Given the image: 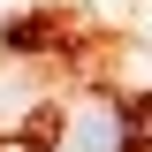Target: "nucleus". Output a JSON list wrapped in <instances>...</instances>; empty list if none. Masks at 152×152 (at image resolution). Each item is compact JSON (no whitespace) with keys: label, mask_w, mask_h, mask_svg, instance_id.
Masks as SVG:
<instances>
[{"label":"nucleus","mask_w":152,"mask_h":152,"mask_svg":"<svg viewBox=\"0 0 152 152\" xmlns=\"http://www.w3.org/2000/svg\"><path fill=\"white\" fill-rule=\"evenodd\" d=\"M53 152H129V114L114 107V99H84V107L61 114Z\"/></svg>","instance_id":"1"}]
</instances>
